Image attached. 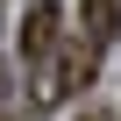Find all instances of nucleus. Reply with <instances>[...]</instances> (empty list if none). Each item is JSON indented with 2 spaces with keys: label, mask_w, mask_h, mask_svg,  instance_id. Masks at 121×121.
I'll list each match as a JSON object with an SVG mask.
<instances>
[{
  "label": "nucleus",
  "mask_w": 121,
  "mask_h": 121,
  "mask_svg": "<svg viewBox=\"0 0 121 121\" xmlns=\"http://www.w3.org/2000/svg\"><path fill=\"white\" fill-rule=\"evenodd\" d=\"M0 121H14V114H7V107H0Z\"/></svg>",
  "instance_id": "7ed1b4c3"
},
{
  "label": "nucleus",
  "mask_w": 121,
  "mask_h": 121,
  "mask_svg": "<svg viewBox=\"0 0 121 121\" xmlns=\"http://www.w3.org/2000/svg\"><path fill=\"white\" fill-rule=\"evenodd\" d=\"M78 22H86V43L107 50V43L121 36V0H78Z\"/></svg>",
  "instance_id": "f03ea898"
},
{
  "label": "nucleus",
  "mask_w": 121,
  "mask_h": 121,
  "mask_svg": "<svg viewBox=\"0 0 121 121\" xmlns=\"http://www.w3.org/2000/svg\"><path fill=\"white\" fill-rule=\"evenodd\" d=\"M57 43H64V14H57V0H29V14H22V71H29V86H43Z\"/></svg>",
  "instance_id": "f257e3e1"
}]
</instances>
